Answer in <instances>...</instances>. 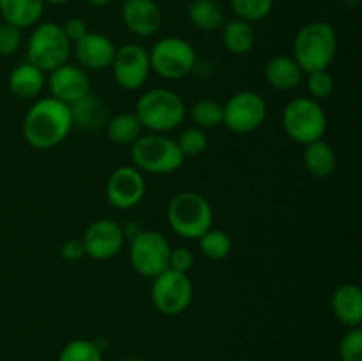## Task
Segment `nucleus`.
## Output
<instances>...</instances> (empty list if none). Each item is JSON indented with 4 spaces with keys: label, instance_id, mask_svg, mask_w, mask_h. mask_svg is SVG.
I'll use <instances>...</instances> for the list:
<instances>
[{
    "label": "nucleus",
    "instance_id": "nucleus-1",
    "mask_svg": "<svg viewBox=\"0 0 362 361\" xmlns=\"http://www.w3.org/2000/svg\"><path fill=\"white\" fill-rule=\"evenodd\" d=\"M71 108L55 98H41L28 108L23 119V138L34 149H53L73 130Z\"/></svg>",
    "mask_w": 362,
    "mask_h": 361
},
{
    "label": "nucleus",
    "instance_id": "nucleus-2",
    "mask_svg": "<svg viewBox=\"0 0 362 361\" xmlns=\"http://www.w3.org/2000/svg\"><path fill=\"white\" fill-rule=\"evenodd\" d=\"M338 53V34L329 21L306 23L293 39V59L304 74L329 69Z\"/></svg>",
    "mask_w": 362,
    "mask_h": 361
},
{
    "label": "nucleus",
    "instance_id": "nucleus-3",
    "mask_svg": "<svg viewBox=\"0 0 362 361\" xmlns=\"http://www.w3.org/2000/svg\"><path fill=\"white\" fill-rule=\"evenodd\" d=\"M186 110L182 98L175 91L156 87L138 98L134 115L138 117L144 130L165 134L182 124Z\"/></svg>",
    "mask_w": 362,
    "mask_h": 361
},
{
    "label": "nucleus",
    "instance_id": "nucleus-4",
    "mask_svg": "<svg viewBox=\"0 0 362 361\" xmlns=\"http://www.w3.org/2000/svg\"><path fill=\"white\" fill-rule=\"evenodd\" d=\"M168 223L177 236L189 241H198L212 229L214 211L204 195L197 191H182L170 200L166 209Z\"/></svg>",
    "mask_w": 362,
    "mask_h": 361
},
{
    "label": "nucleus",
    "instance_id": "nucleus-5",
    "mask_svg": "<svg viewBox=\"0 0 362 361\" xmlns=\"http://www.w3.org/2000/svg\"><path fill=\"white\" fill-rule=\"evenodd\" d=\"M131 159L133 166L140 172L154 173V176H168L177 172L184 165V156L175 140L165 137L163 133L141 134L131 145Z\"/></svg>",
    "mask_w": 362,
    "mask_h": 361
},
{
    "label": "nucleus",
    "instance_id": "nucleus-6",
    "mask_svg": "<svg viewBox=\"0 0 362 361\" xmlns=\"http://www.w3.org/2000/svg\"><path fill=\"white\" fill-rule=\"evenodd\" d=\"M283 130L300 145L322 140L327 131V115L320 101L306 96L290 99L283 108Z\"/></svg>",
    "mask_w": 362,
    "mask_h": 361
},
{
    "label": "nucleus",
    "instance_id": "nucleus-7",
    "mask_svg": "<svg viewBox=\"0 0 362 361\" xmlns=\"http://www.w3.org/2000/svg\"><path fill=\"white\" fill-rule=\"evenodd\" d=\"M71 50L73 42L64 34L62 25L53 21L37 23L27 42V62L34 64L42 73H52L67 62Z\"/></svg>",
    "mask_w": 362,
    "mask_h": 361
},
{
    "label": "nucleus",
    "instance_id": "nucleus-8",
    "mask_svg": "<svg viewBox=\"0 0 362 361\" xmlns=\"http://www.w3.org/2000/svg\"><path fill=\"white\" fill-rule=\"evenodd\" d=\"M148 59L151 69L165 80H182L189 76L198 62L193 45L175 35L159 39L148 52Z\"/></svg>",
    "mask_w": 362,
    "mask_h": 361
},
{
    "label": "nucleus",
    "instance_id": "nucleus-9",
    "mask_svg": "<svg viewBox=\"0 0 362 361\" xmlns=\"http://www.w3.org/2000/svg\"><path fill=\"white\" fill-rule=\"evenodd\" d=\"M170 246L165 236L154 230H140L131 237L129 262L140 276L154 280L168 269Z\"/></svg>",
    "mask_w": 362,
    "mask_h": 361
},
{
    "label": "nucleus",
    "instance_id": "nucleus-10",
    "mask_svg": "<svg viewBox=\"0 0 362 361\" xmlns=\"http://www.w3.org/2000/svg\"><path fill=\"white\" fill-rule=\"evenodd\" d=\"M267 119V103L258 92L240 91L223 105V126L235 134H250L260 130Z\"/></svg>",
    "mask_w": 362,
    "mask_h": 361
},
{
    "label": "nucleus",
    "instance_id": "nucleus-11",
    "mask_svg": "<svg viewBox=\"0 0 362 361\" xmlns=\"http://www.w3.org/2000/svg\"><path fill=\"white\" fill-rule=\"evenodd\" d=\"M193 282L186 273L166 269L152 280V303L165 315H179L186 311L193 301Z\"/></svg>",
    "mask_w": 362,
    "mask_h": 361
},
{
    "label": "nucleus",
    "instance_id": "nucleus-12",
    "mask_svg": "<svg viewBox=\"0 0 362 361\" xmlns=\"http://www.w3.org/2000/svg\"><path fill=\"white\" fill-rule=\"evenodd\" d=\"M113 78L124 91H138L144 87L151 74V59L148 50L136 42H129L117 48L113 62Z\"/></svg>",
    "mask_w": 362,
    "mask_h": 361
},
{
    "label": "nucleus",
    "instance_id": "nucleus-13",
    "mask_svg": "<svg viewBox=\"0 0 362 361\" xmlns=\"http://www.w3.org/2000/svg\"><path fill=\"white\" fill-rule=\"evenodd\" d=\"M124 237L126 232L115 219L99 218L85 229L81 243L87 257L94 260H110L120 253Z\"/></svg>",
    "mask_w": 362,
    "mask_h": 361
},
{
    "label": "nucleus",
    "instance_id": "nucleus-14",
    "mask_svg": "<svg viewBox=\"0 0 362 361\" xmlns=\"http://www.w3.org/2000/svg\"><path fill=\"white\" fill-rule=\"evenodd\" d=\"M144 172L134 168L133 165L119 166L113 170L112 176L106 183V200L115 209H131L136 207L145 197Z\"/></svg>",
    "mask_w": 362,
    "mask_h": 361
},
{
    "label": "nucleus",
    "instance_id": "nucleus-15",
    "mask_svg": "<svg viewBox=\"0 0 362 361\" xmlns=\"http://www.w3.org/2000/svg\"><path fill=\"white\" fill-rule=\"evenodd\" d=\"M46 85L49 88L52 98L73 105L90 92V80L83 67L74 64H62L60 67L48 73Z\"/></svg>",
    "mask_w": 362,
    "mask_h": 361
},
{
    "label": "nucleus",
    "instance_id": "nucleus-16",
    "mask_svg": "<svg viewBox=\"0 0 362 361\" xmlns=\"http://www.w3.org/2000/svg\"><path fill=\"white\" fill-rule=\"evenodd\" d=\"M115 45L112 39L99 32H87L81 39L73 42L71 53L85 71H103L112 66L115 57Z\"/></svg>",
    "mask_w": 362,
    "mask_h": 361
},
{
    "label": "nucleus",
    "instance_id": "nucleus-17",
    "mask_svg": "<svg viewBox=\"0 0 362 361\" xmlns=\"http://www.w3.org/2000/svg\"><path fill=\"white\" fill-rule=\"evenodd\" d=\"M122 21L133 35L152 38L163 28L165 16L156 0H126L122 4Z\"/></svg>",
    "mask_w": 362,
    "mask_h": 361
},
{
    "label": "nucleus",
    "instance_id": "nucleus-18",
    "mask_svg": "<svg viewBox=\"0 0 362 361\" xmlns=\"http://www.w3.org/2000/svg\"><path fill=\"white\" fill-rule=\"evenodd\" d=\"M331 310L334 317L346 328L362 324V290L356 283H343L332 292Z\"/></svg>",
    "mask_w": 362,
    "mask_h": 361
},
{
    "label": "nucleus",
    "instance_id": "nucleus-19",
    "mask_svg": "<svg viewBox=\"0 0 362 361\" xmlns=\"http://www.w3.org/2000/svg\"><path fill=\"white\" fill-rule=\"evenodd\" d=\"M264 76L276 91H292L303 84L304 71L292 55L279 53L267 60L264 67Z\"/></svg>",
    "mask_w": 362,
    "mask_h": 361
},
{
    "label": "nucleus",
    "instance_id": "nucleus-20",
    "mask_svg": "<svg viewBox=\"0 0 362 361\" xmlns=\"http://www.w3.org/2000/svg\"><path fill=\"white\" fill-rule=\"evenodd\" d=\"M9 91L18 99H35L46 85V73L34 64L25 62L14 67L9 74Z\"/></svg>",
    "mask_w": 362,
    "mask_h": 361
},
{
    "label": "nucleus",
    "instance_id": "nucleus-21",
    "mask_svg": "<svg viewBox=\"0 0 362 361\" xmlns=\"http://www.w3.org/2000/svg\"><path fill=\"white\" fill-rule=\"evenodd\" d=\"M45 11V0H0L4 21L18 28H30L39 23Z\"/></svg>",
    "mask_w": 362,
    "mask_h": 361
},
{
    "label": "nucleus",
    "instance_id": "nucleus-22",
    "mask_svg": "<svg viewBox=\"0 0 362 361\" xmlns=\"http://www.w3.org/2000/svg\"><path fill=\"white\" fill-rule=\"evenodd\" d=\"M71 117H73V126H78L83 131H94L101 130L106 122H108V113H106V106L98 96L88 92L85 98L80 101L69 105Z\"/></svg>",
    "mask_w": 362,
    "mask_h": 361
},
{
    "label": "nucleus",
    "instance_id": "nucleus-23",
    "mask_svg": "<svg viewBox=\"0 0 362 361\" xmlns=\"http://www.w3.org/2000/svg\"><path fill=\"white\" fill-rule=\"evenodd\" d=\"M304 168L317 179H327L336 170V152L331 144L322 140L304 145Z\"/></svg>",
    "mask_w": 362,
    "mask_h": 361
},
{
    "label": "nucleus",
    "instance_id": "nucleus-24",
    "mask_svg": "<svg viewBox=\"0 0 362 361\" xmlns=\"http://www.w3.org/2000/svg\"><path fill=\"white\" fill-rule=\"evenodd\" d=\"M221 28L223 46H225L226 52L232 53V55H247V53L255 48L257 34H255L253 25L247 23V21L233 18V20L225 21V25H223Z\"/></svg>",
    "mask_w": 362,
    "mask_h": 361
},
{
    "label": "nucleus",
    "instance_id": "nucleus-25",
    "mask_svg": "<svg viewBox=\"0 0 362 361\" xmlns=\"http://www.w3.org/2000/svg\"><path fill=\"white\" fill-rule=\"evenodd\" d=\"M191 25L202 32H216L225 25V9L218 0H193L187 7Z\"/></svg>",
    "mask_w": 362,
    "mask_h": 361
},
{
    "label": "nucleus",
    "instance_id": "nucleus-26",
    "mask_svg": "<svg viewBox=\"0 0 362 361\" xmlns=\"http://www.w3.org/2000/svg\"><path fill=\"white\" fill-rule=\"evenodd\" d=\"M141 124L134 112H122L106 122V133L115 145H133L141 137Z\"/></svg>",
    "mask_w": 362,
    "mask_h": 361
},
{
    "label": "nucleus",
    "instance_id": "nucleus-27",
    "mask_svg": "<svg viewBox=\"0 0 362 361\" xmlns=\"http://www.w3.org/2000/svg\"><path fill=\"white\" fill-rule=\"evenodd\" d=\"M186 113H189L194 126L204 131L214 130L223 124V105L212 98L198 99L189 110H186Z\"/></svg>",
    "mask_w": 362,
    "mask_h": 361
},
{
    "label": "nucleus",
    "instance_id": "nucleus-28",
    "mask_svg": "<svg viewBox=\"0 0 362 361\" xmlns=\"http://www.w3.org/2000/svg\"><path fill=\"white\" fill-rule=\"evenodd\" d=\"M198 248L204 257L211 258V260H223L232 251V239L223 230L211 229L198 239Z\"/></svg>",
    "mask_w": 362,
    "mask_h": 361
},
{
    "label": "nucleus",
    "instance_id": "nucleus-29",
    "mask_svg": "<svg viewBox=\"0 0 362 361\" xmlns=\"http://www.w3.org/2000/svg\"><path fill=\"white\" fill-rule=\"evenodd\" d=\"M57 361H103V350L94 340L78 338L60 350Z\"/></svg>",
    "mask_w": 362,
    "mask_h": 361
},
{
    "label": "nucleus",
    "instance_id": "nucleus-30",
    "mask_svg": "<svg viewBox=\"0 0 362 361\" xmlns=\"http://www.w3.org/2000/svg\"><path fill=\"white\" fill-rule=\"evenodd\" d=\"M230 6L235 18L247 23H255L271 14L274 0H230Z\"/></svg>",
    "mask_w": 362,
    "mask_h": 361
},
{
    "label": "nucleus",
    "instance_id": "nucleus-31",
    "mask_svg": "<svg viewBox=\"0 0 362 361\" xmlns=\"http://www.w3.org/2000/svg\"><path fill=\"white\" fill-rule=\"evenodd\" d=\"M175 142L177 145H179L184 158H198V156L204 154L209 147L207 133L197 126L186 127V130L180 133L179 140Z\"/></svg>",
    "mask_w": 362,
    "mask_h": 361
},
{
    "label": "nucleus",
    "instance_id": "nucleus-32",
    "mask_svg": "<svg viewBox=\"0 0 362 361\" xmlns=\"http://www.w3.org/2000/svg\"><path fill=\"white\" fill-rule=\"evenodd\" d=\"M308 91H310V98L322 101V99H327L329 96H332L334 92V76L331 74L329 69L322 71H313V73H308Z\"/></svg>",
    "mask_w": 362,
    "mask_h": 361
},
{
    "label": "nucleus",
    "instance_id": "nucleus-33",
    "mask_svg": "<svg viewBox=\"0 0 362 361\" xmlns=\"http://www.w3.org/2000/svg\"><path fill=\"white\" fill-rule=\"evenodd\" d=\"M339 360L341 361H362V329L349 328V331L339 340Z\"/></svg>",
    "mask_w": 362,
    "mask_h": 361
},
{
    "label": "nucleus",
    "instance_id": "nucleus-34",
    "mask_svg": "<svg viewBox=\"0 0 362 361\" xmlns=\"http://www.w3.org/2000/svg\"><path fill=\"white\" fill-rule=\"evenodd\" d=\"M21 46V28L2 21L0 23V57H9L16 53Z\"/></svg>",
    "mask_w": 362,
    "mask_h": 361
},
{
    "label": "nucleus",
    "instance_id": "nucleus-35",
    "mask_svg": "<svg viewBox=\"0 0 362 361\" xmlns=\"http://www.w3.org/2000/svg\"><path fill=\"white\" fill-rule=\"evenodd\" d=\"M194 265V255L189 248L186 246H177L170 250V258H168V269L179 273H189Z\"/></svg>",
    "mask_w": 362,
    "mask_h": 361
},
{
    "label": "nucleus",
    "instance_id": "nucleus-36",
    "mask_svg": "<svg viewBox=\"0 0 362 361\" xmlns=\"http://www.w3.org/2000/svg\"><path fill=\"white\" fill-rule=\"evenodd\" d=\"M60 257L67 262H78L80 258H83L85 250L81 239H76V237L67 239L66 243L62 244V248H60Z\"/></svg>",
    "mask_w": 362,
    "mask_h": 361
},
{
    "label": "nucleus",
    "instance_id": "nucleus-37",
    "mask_svg": "<svg viewBox=\"0 0 362 361\" xmlns=\"http://www.w3.org/2000/svg\"><path fill=\"white\" fill-rule=\"evenodd\" d=\"M62 28L64 34L67 35V39H69L71 42H76L78 39H81L88 32L87 23H85L83 20H80V18H69V20L62 25Z\"/></svg>",
    "mask_w": 362,
    "mask_h": 361
},
{
    "label": "nucleus",
    "instance_id": "nucleus-38",
    "mask_svg": "<svg viewBox=\"0 0 362 361\" xmlns=\"http://www.w3.org/2000/svg\"><path fill=\"white\" fill-rule=\"evenodd\" d=\"M85 2L92 7H105V6H108L112 0H85Z\"/></svg>",
    "mask_w": 362,
    "mask_h": 361
},
{
    "label": "nucleus",
    "instance_id": "nucleus-39",
    "mask_svg": "<svg viewBox=\"0 0 362 361\" xmlns=\"http://www.w3.org/2000/svg\"><path fill=\"white\" fill-rule=\"evenodd\" d=\"M117 361H147L144 360V357H138V356H126V357H120V360Z\"/></svg>",
    "mask_w": 362,
    "mask_h": 361
},
{
    "label": "nucleus",
    "instance_id": "nucleus-40",
    "mask_svg": "<svg viewBox=\"0 0 362 361\" xmlns=\"http://www.w3.org/2000/svg\"><path fill=\"white\" fill-rule=\"evenodd\" d=\"M45 2H49V4H66V2H71V0H45Z\"/></svg>",
    "mask_w": 362,
    "mask_h": 361
},
{
    "label": "nucleus",
    "instance_id": "nucleus-41",
    "mask_svg": "<svg viewBox=\"0 0 362 361\" xmlns=\"http://www.w3.org/2000/svg\"><path fill=\"white\" fill-rule=\"evenodd\" d=\"M237 361H253V360H250V357H243V360H237Z\"/></svg>",
    "mask_w": 362,
    "mask_h": 361
}]
</instances>
